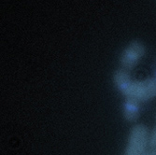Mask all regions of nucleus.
Returning a JSON list of instances; mask_svg holds the SVG:
<instances>
[{
    "instance_id": "f03ea898",
    "label": "nucleus",
    "mask_w": 156,
    "mask_h": 155,
    "mask_svg": "<svg viewBox=\"0 0 156 155\" xmlns=\"http://www.w3.org/2000/svg\"><path fill=\"white\" fill-rule=\"evenodd\" d=\"M126 98L136 100L140 103L147 102L156 95V82L154 79L133 80L122 93Z\"/></svg>"
},
{
    "instance_id": "6e6552de",
    "label": "nucleus",
    "mask_w": 156,
    "mask_h": 155,
    "mask_svg": "<svg viewBox=\"0 0 156 155\" xmlns=\"http://www.w3.org/2000/svg\"><path fill=\"white\" fill-rule=\"evenodd\" d=\"M154 80H155V82H156V76H155V79H154Z\"/></svg>"
},
{
    "instance_id": "0eeeda50",
    "label": "nucleus",
    "mask_w": 156,
    "mask_h": 155,
    "mask_svg": "<svg viewBox=\"0 0 156 155\" xmlns=\"http://www.w3.org/2000/svg\"><path fill=\"white\" fill-rule=\"evenodd\" d=\"M142 155H156V150L151 149V148L149 147V148L144 151V153H143Z\"/></svg>"
},
{
    "instance_id": "7ed1b4c3",
    "label": "nucleus",
    "mask_w": 156,
    "mask_h": 155,
    "mask_svg": "<svg viewBox=\"0 0 156 155\" xmlns=\"http://www.w3.org/2000/svg\"><path fill=\"white\" fill-rule=\"evenodd\" d=\"M145 46L141 42L135 40L127 46L122 52L120 63L122 68L125 70H131L145 55Z\"/></svg>"
},
{
    "instance_id": "f257e3e1",
    "label": "nucleus",
    "mask_w": 156,
    "mask_h": 155,
    "mask_svg": "<svg viewBox=\"0 0 156 155\" xmlns=\"http://www.w3.org/2000/svg\"><path fill=\"white\" fill-rule=\"evenodd\" d=\"M150 130L144 124H136L128 135L123 155H142L149 148Z\"/></svg>"
},
{
    "instance_id": "20e7f679",
    "label": "nucleus",
    "mask_w": 156,
    "mask_h": 155,
    "mask_svg": "<svg viewBox=\"0 0 156 155\" xmlns=\"http://www.w3.org/2000/svg\"><path fill=\"white\" fill-rule=\"evenodd\" d=\"M122 114L127 122H136L140 114V102L126 98L122 107Z\"/></svg>"
},
{
    "instance_id": "39448f33",
    "label": "nucleus",
    "mask_w": 156,
    "mask_h": 155,
    "mask_svg": "<svg viewBox=\"0 0 156 155\" xmlns=\"http://www.w3.org/2000/svg\"><path fill=\"white\" fill-rule=\"evenodd\" d=\"M131 81H132V79H131V76L128 72V70H125L123 68L117 70L114 73V76H113L114 85L122 93H123L125 90L128 88Z\"/></svg>"
},
{
    "instance_id": "423d86ee",
    "label": "nucleus",
    "mask_w": 156,
    "mask_h": 155,
    "mask_svg": "<svg viewBox=\"0 0 156 155\" xmlns=\"http://www.w3.org/2000/svg\"><path fill=\"white\" fill-rule=\"evenodd\" d=\"M149 147L156 150V125H155V127L151 130V132H150Z\"/></svg>"
}]
</instances>
